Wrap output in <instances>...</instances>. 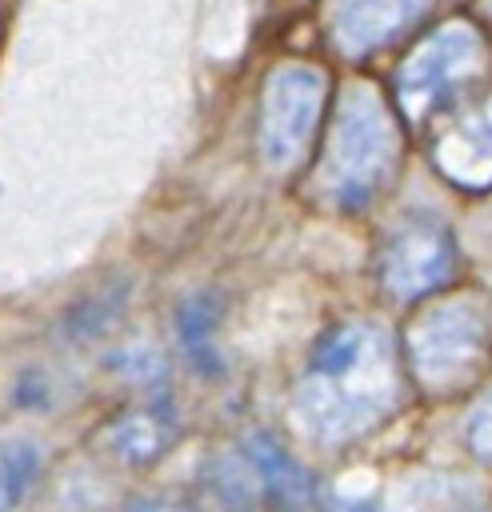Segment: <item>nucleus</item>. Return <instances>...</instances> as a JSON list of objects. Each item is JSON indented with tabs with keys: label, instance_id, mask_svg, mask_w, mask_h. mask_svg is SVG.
<instances>
[{
	"label": "nucleus",
	"instance_id": "1",
	"mask_svg": "<svg viewBox=\"0 0 492 512\" xmlns=\"http://www.w3.org/2000/svg\"><path fill=\"white\" fill-rule=\"evenodd\" d=\"M400 392V372L392 344L372 324H340L332 328L296 388L300 424L328 444L352 440L380 424Z\"/></svg>",
	"mask_w": 492,
	"mask_h": 512
},
{
	"label": "nucleus",
	"instance_id": "2",
	"mask_svg": "<svg viewBox=\"0 0 492 512\" xmlns=\"http://www.w3.org/2000/svg\"><path fill=\"white\" fill-rule=\"evenodd\" d=\"M392 160H396V132L384 104L368 88L348 92L336 112L320 168L324 196L336 200L340 208H364L388 180Z\"/></svg>",
	"mask_w": 492,
	"mask_h": 512
},
{
	"label": "nucleus",
	"instance_id": "3",
	"mask_svg": "<svg viewBox=\"0 0 492 512\" xmlns=\"http://www.w3.org/2000/svg\"><path fill=\"white\" fill-rule=\"evenodd\" d=\"M324 108V72L312 64H280L260 100V156L272 168H288L304 156Z\"/></svg>",
	"mask_w": 492,
	"mask_h": 512
},
{
	"label": "nucleus",
	"instance_id": "4",
	"mask_svg": "<svg viewBox=\"0 0 492 512\" xmlns=\"http://www.w3.org/2000/svg\"><path fill=\"white\" fill-rule=\"evenodd\" d=\"M488 332L484 312L472 304H444L432 308L412 328V364L416 376H424L436 388H460L484 368Z\"/></svg>",
	"mask_w": 492,
	"mask_h": 512
},
{
	"label": "nucleus",
	"instance_id": "5",
	"mask_svg": "<svg viewBox=\"0 0 492 512\" xmlns=\"http://www.w3.org/2000/svg\"><path fill=\"white\" fill-rule=\"evenodd\" d=\"M480 68V40L468 24L440 28L412 52L400 68V104L408 116H428L436 112L456 88L468 84V76Z\"/></svg>",
	"mask_w": 492,
	"mask_h": 512
},
{
	"label": "nucleus",
	"instance_id": "6",
	"mask_svg": "<svg viewBox=\"0 0 492 512\" xmlns=\"http://www.w3.org/2000/svg\"><path fill=\"white\" fill-rule=\"evenodd\" d=\"M384 288L396 300H416L452 276V240L432 220H408L392 232L380 256Z\"/></svg>",
	"mask_w": 492,
	"mask_h": 512
},
{
	"label": "nucleus",
	"instance_id": "7",
	"mask_svg": "<svg viewBox=\"0 0 492 512\" xmlns=\"http://www.w3.org/2000/svg\"><path fill=\"white\" fill-rule=\"evenodd\" d=\"M428 0H332V36L344 52H372L400 36Z\"/></svg>",
	"mask_w": 492,
	"mask_h": 512
},
{
	"label": "nucleus",
	"instance_id": "8",
	"mask_svg": "<svg viewBox=\"0 0 492 512\" xmlns=\"http://www.w3.org/2000/svg\"><path fill=\"white\" fill-rule=\"evenodd\" d=\"M436 164L468 188L492 184V104L448 128V136L436 144Z\"/></svg>",
	"mask_w": 492,
	"mask_h": 512
},
{
	"label": "nucleus",
	"instance_id": "9",
	"mask_svg": "<svg viewBox=\"0 0 492 512\" xmlns=\"http://www.w3.org/2000/svg\"><path fill=\"white\" fill-rule=\"evenodd\" d=\"M172 432L176 428H172L168 412L152 408V412H128L124 420H116L112 432H108V440H112V452L124 456L128 464H148L160 452H168Z\"/></svg>",
	"mask_w": 492,
	"mask_h": 512
},
{
	"label": "nucleus",
	"instance_id": "10",
	"mask_svg": "<svg viewBox=\"0 0 492 512\" xmlns=\"http://www.w3.org/2000/svg\"><path fill=\"white\" fill-rule=\"evenodd\" d=\"M32 472H36L32 452L12 448V452H4V456H0V512H8V508L16 504V496L24 492V484H28V476H32Z\"/></svg>",
	"mask_w": 492,
	"mask_h": 512
},
{
	"label": "nucleus",
	"instance_id": "11",
	"mask_svg": "<svg viewBox=\"0 0 492 512\" xmlns=\"http://www.w3.org/2000/svg\"><path fill=\"white\" fill-rule=\"evenodd\" d=\"M468 444H472L476 456L492 460V392L476 404V412H472V420H468Z\"/></svg>",
	"mask_w": 492,
	"mask_h": 512
},
{
	"label": "nucleus",
	"instance_id": "12",
	"mask_svg": "<svg viewBox=\"0 0 492 512\" xmlns=\"http://www.w3.org/2000/svg\"><path fill=\"white\" fill-rule=\"evenodd\" d=\"M128 512H192V508H184V504H176V500H140V504H132Z\"/></svg>",
	"mask_w": 492,
	"mask_h": 512
}]
</instances>
